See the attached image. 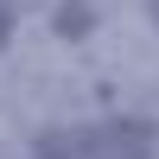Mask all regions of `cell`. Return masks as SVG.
Returning a JSON list of instances; mask_svg holds the SVG:
<instances>
[{"label":"cell","mask_w":159,"mask_h":159,"mask_svg":"<svg viewBox=\"0 0 159 159\" xmlns=\"http://www.w3.org/2000/svg\"><path fill=\"white\" fill-rule=\"evenodd\" d=\"M7 38H13V7L0 0V51H7Z\"/></svg>","instance_id":"obj_3"},{"label":"cell","mask_w":159,"mask_h":159,"mask_svg":"<svg viewBox=\"0 0 159 159\" xmlns=\"http://www.w3.org/2000/svg\"><path fill=\"white\" fill-rule=\"evenodd\" d=\"M89 25H96V7H89V0H64L57 7V32L64 38H83Z\"/></svg>","instance_id":"obj_2"},{"label":"cell","mask_w":159,"mask_h":159,"mask_svg":"<svg viewBox=\"0 0 159 159\" xmlns=\"http://www.w3.org/2000/svg\"><path fill=\"white\" fill-rule=\"evenodd\" d=\"M147 7H153V25H159V0H147Z\"/></svg>","instance_id":"obj_4"},{"label":"cell","mask_w":159,"mask_h":159,"mask_svg":"<svg viewBox=\"0 0 159 159\" xmlns=\"http://www.w3.org/2000/svg\"><path fill=\"white\" fill-rule=\"evenodd\" d=\"M32 159H159V127L147 115H108L83 127H45Z\"/></svg>","instance_id":"obj_1"}]
</instances>
